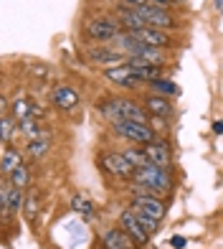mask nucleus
I'll return each instance as SVG.
<instances>
[{
    "mask_svg": "<svg viewBox=\"0 0 223 249\" xmlns=\"http://www.w3.org/2000/svg\"><path fill=\"white\" fill-rule=\"evenodd\" d=\"M36 216H38V198L31 196V198H26V219L36 221Z\"/></svg>",
    "mask_w": 223,
    "mask_h": 249,
    "instance_id": "obj_25",
    "label": "nucleus"
},
{
    "mask_svg": "<svg viewBox=\"0 0 223 249\" xmlns=\"http://www.w3.org/2000/svg\"><path fill=\"white\" fill-rule=\"evenodd\" d=\"M33 115V107L28 105L26 99H16L13 102V117L16 120H26V117H31Z\"/></svg>",
    "mask_w": 223,
    "mask_h": 249,
    "instance_id": "obj_20",
    "label": "nucleus"
},
{
    "mask_svg": "<svg viewBox=\"0 0 223 249\" xmlns=\"http://www.w3.org/2000/svg\"><path fill=\"white\" fill-rule=\"evenodd\" d=\"M99 165H102L109 176H117V178H129L137 171V168L127 160L125 153H104L99 158Z\"/></svg>",
    "mask_w": 223,
    "mask_h": 249,
    "instance_id": "obj_4",
    "label": "nucleus"
},
{
    "mask_svg": "<svg viewBox=\"0 0 223 249\" xmlns=\"http://www.w3.org/2000/svg\"><path fill=\"white\" fill-rule=\"evenodd\" d=\"M18 165H23V158H20V153L5 148V150H3V176H10Z\"/></svg>",
    "mask_w": 223,
    "mask_h": 249,
    "instance_id": "obj_15",
    "label": "nucleus"
},
{
    "mask_svg": "<svg viewBox=\"0 0 223 249\" xmlns=\"http://www.w3.org/2000/svg\"><path fill=\"white\" fill-rule=\"evenodd\" d=\"M119 226L125 229L132 239H135L137 244H147L150 242V236L152 234H147L144 231V226L140 224V216H137V211H122V216H119Z\"/></svg>",
    "mask_w": 223,
    "mask_h": 249,
    "instance_id": "obj_7",
    "label": "nucleus"
},
{
    "mask_svg": "<svg viewBox=\"0 0 223 249\" xmlns=\"http://www.w3.org/2000/svg\"><path fill=\"white\" fill-rule=\"evenodd\" d=\"M135 180L137 186L147 188V194H167L173 188V178L167 173V168H160V165H147V168H140L135 171Z\"/></svg>",
    "mask_w": 223,
    "mask_h": 249,
    "instance_id": "obj_2",
    "label": "nucleus"
},
{
    "mask_svg": "<svg viewBox=\"0 0 223 249\" xmlns=\"http://www.w3.org/2000/svg\"><path fill=\"white\" fill-rule=\"evenodd\" d=\"M150 127L155 130V132H165L167 130V117H158V115H150Z\"/></svg>",
    "mask_w": 223,
    "mask_h": 249,
    "instance_id": "obj_26",
    "label": "nucleus"
},
{
    "mask_svg": "<svg viewBox=\"0 0 223 249\" xmlns=\"http://www.w3.org/2000/svg\"><path fill=\"white\" fill-rule=\"evenodd\" d=\"M114 124V132L127 138L132 142H140V145H147L155 140V130L150 124H142V122H132V120H119V122H112Z\"/></svg>",
    "mask_w": 223,
    "mask_h": 249,
    "instance_id": "obj_3",
    "label": "nucleus"
},
{
    "mask_svg": "<svg viewBox=\"0 0 223 249\" xmlns=\"http://www.w3.org/2000/svg\"><path fill=\"white\" fill-rule=\"evenodd\" d=\"M125 155H127V160L132 163L140 171V168H147V165H152L150 163V158L144 155V150H137V148H132V150H125Z\"/></svg>",
    "mask_w": 223,
    "mask_h": 249,
    "instance_id": "obj_17",
    "label": "nucleus"
},
{
    "mask_svg": "<svg viewBox=\"0 0 223 249\" xmlns=\"http://www.w3.org/2000/svg\"><path fill=\"white\" fill-rule=\"evenodd\" d=\"M102 249H107V247H102Z\"/></svg>",
    "mask_w": 223,
    "mask_h": 249,
    "instance_id": "obj_31",
    "label": "nucleus"
},
{
    "mask_svg": "<svg viewBox=\"0 0 223 249\" xmlns=\"http://www.w3.org/2000/svg\"><path fill=\"white\" fill-rule=\"evenodd\" d=\"M213 132L216 135H223V120H216L213 122Z\"/></svg>",
    "mask_w": 223,
    "mask_h": 249,
    "instance_id": "obj_30",
    "label": "nucleus"
},
{
    "mask_svg": "<svg viewBox=\"0 0 223 249\" xmlns=\"http://www.w3.org/2000/svg\"><path fill=\"white\" fill-rule=\"evenodd\" d=\"M119 33H122L119 23L107 20V18H96V20H89L86 23V36L92 41H114Z\"/></svg>",
    "mask_w": 223,
    "mask_h": 249,
    "instance_id": "obj_5",
    "label": "nucleus"
},
{
    "mask_svg": "<svg viewBox=\"0 0 223 249\" xmlns=\"http://www.w3.org/2000/svg\"><path fill=\"white\" fill-rule=\"evenodd\" d=\"M89 61H94V64H102V66H122V64H127L129 59L125 53H119L117 49H92L89 51Z\"/></svg>",
    "mask_w": 223,
    "mask_h": 249,
    "instance_id": "obj_11",
    "label": "nucleus"
},
{
    "mask_svg": "<svg viewBox=\"0 0 223 249\" xmlns=\"http://www.w3.org/2000/svg\"><path fill=\"white\" fill-rule=\"evenodd\" d=\"M132 38H137L142 43H147V46H155V49H165L170 46V36L162 31V28H152V26H144V28H135L129 31Z\"/></svg>",
    "mask_w": 223,
    "mask_h": 249,
    "instance_id": "obj_9",
    "label": "nucleus"
},
{
    "mask_svg": "<svg viewBox=\"0 0 223 249\" xmlns=\"http://www.w3.org/2000/svg\"><path fill=\"white\" fill-rule=\"evenodd\" d=\"M137 13L144 18V23L147 26H152V28H173L175 26V18L167 13V8H155L152 3H147V5H142V8H137Z\"/></svg>",
    "mask_w": 223,
    "mask_h": 249,
    "instance_id": "obj_6",
    "label": "nucleus"
},
{
    "mask_svg": "<svg viewBox=\"0 0 223 249\" xmlns=\"http://www.w3.org/2000/svg\"><path fill=\"white\" fill-rule=\"evenodd\" d=\"M144 109H147L150 115H158V117H170L173 115V105L162 94H150L144 99Z\"/></svg>",
    "mask_w": 223,
    "mask_h": 249,
    "instance_id": "obj_14",
    "label": "nucleus"
},
{
    "mask_svg": "<svg viewBox=\"0 0 223 249\" xmlns=\"http://www.w3.org/2000/svg\"><path fill=\"white\" fill-rule=\"evenodd\" d=\"M26 206V198H23V191H20L18 186L10 188V194H8V209L10 211H20Z\"/></svg>",
    "mask_w": 223,
    "mask_h": 249,
    "instance_id": "obj_19",
    "label": "nucleus"
},
{
    "mask_svg": "<svg viewBox=\"0 0 223 249\" xmlns=\"http://www.w3.org/2000/svg\"><path fill=\"white\" fill-rule=\"evenodd\" d=\"M170 244H173L175 249H183V247H185V239H183V236H173Z\"/></svg>",
    "mask_w": 223,
    "mask_h": 249,
    "instance_id": "obj_28",
    "label": "nucleus"
},
{
    "mask_svg": "<svg viewBox=\"0 0 223 249\" xmlns=\"http://www.w3.org/2000/svg\"><path fill=\"white\" fill-rule=\"evenodd\" d=\"M150 3H152L155 8H167V5L173 3V0H150Z\"/></svg>",
    "mask_w": 223,
    "mask_h": 249,
    "instance_id": "obj_29",
    "label": "nucleus"
},
{
    "mask_svg": "<svg viewBox=\"0 0 223 249\" xmlns=\"http://www.w3.org/2000/svg\"><path fill=\"white\" fill-rule=\"evenodd\" d=\"M144 155L150 158V163L152 165H160V168H167L173 163V153H170V145L167 142H162V140H152V142H147L144 145Z\"/></svg>",
    "mask_w": 223,
    "mask_h": 249,
    "instance_id": "obj_10",
    "label": "nucleus"
},
{
    "mask_svg": "<svg viewBox=\"0 0 223 249\" xmlns=\"http://www.w3.org/2000/svg\"><path fill=\"white\" fill-rule=\"evenodd\" d=\"M102 242L107 249H137V242L132 239V236L122 229V226H117V229H109L104 236H102Z\"/></svg>",
    "mask_w": 223,
    "mask_h": 249,
    "instance_id": "obj_12",
    "label": "nucleus"
},
{
    "mask_svg": "<svg viewBox=\"0 0 223 249\" xmlns=\"http://www.w3.org/2000/svg\"><path fill=\"white\" fill-rule=\"evenodd\" d=\"M71 206H74V211L84 213V216H92V213H94V206H92V201H86V198H81V196H76V198L71 201Z\"/></svg>",
    "mask_w": 223,
    "mask_h": 249,
    "instance_id": "obj_22",
    "label": "nucleus"
},
{
    "mask_svg": "<svg viewBox=\"0 0 223 249\" xmlns=\"http://www.w3.org/2000/svg\"><path fill=\"white\" fill-rule=\"evenodd\" d=\"M102 112L112 120V122H119V120H132V122H142L147 124L150 122V112L144 109V105L135 99H107L102 102Z\"/></svg>",
    "mask_w": 223,
    "mask_h": 249,
    "instance_id": "obj_1",
    "label": "nucleus"
},
{
    "mask_svg": "<svg viewBox=\"0 0 223 249\" xmlns=\"http://www.w3.org/2000/svg\"><path fill=\"white\" fill-rule=\"evenodd\" d=\"M125 3H127L129 8H142V5H147L150 0H125Z\"/></svg>",
    "mask_w": 223,
    "mask_h": 249,
    "instance_id": "obj_27",
    "label": "nucleus"
},
{
    "mask_svg": "<svg viewBox=\"0 0 223 249\" xmlns=\"http://www.w3.org/2000/svg\"><path fill=\"white\" fill-rule=\"evenodd\" d=\"M10 130H13V117L3 115V122H0V140H3V145H8L10 140Z\"/></svg>",
    "mask_w": 223,
    "mask_h": 249,
    "instance_id": "obj_24",
    "label": "nucleus"
},
{
    "mask_svg": "<svg viewBox=\"0 0 223 249\" xmlns=\"http://www.w3.org/2000/svg\"><path fill=\"white\" fill-rule=\"evenodd\" d=\"M53 105L59 109H74L79 105V94L71 87H56L53 89Z\"/></svg>",
    "mask_w": 223,
    "mask_h": 249,
    "instance_id": "obj_13",
    "label": "nucleus"
},
{
    "mask_svg": "<svg viewBox=\"0 0 223 249\" xmlns=\"http://www.w3.org/2000/svg\"><path fill=\"white\" fill-rule=\"evenodd\" d=\"M132 209H135L137 213H144V216H150L155 221H160L165 216V203L158 198V196H135V201H132Z\"/></svg>",
    "mask_w": 223,
    "mask_h": 249,
    "instance_id": "obj_8",
    "label": "nucleus"
},
{
    "mask_svg": "<svg viewBox=\"0 0 223 249\" xmlns=\"http://www.w3.org/2000/svg\"><path fill=\"white\" fill-rule=\"evenodd\" d=\"M10 178V183L18 186V188H26L28 186V180H31V173H28V165H18L13 173L8 176Z\"/></svg>",
    "mask_w": 223,
    "mask_h": 249,
    "instance_id": "obj_18",
    "label": "nucleus"
},
{
    "mask_svg": "<svg viewBox=\"0 0 223 249\" xmlns=\"http://www.w3.org/2000/svg\"><path fill=\"white\" fill-rule=\"evenodd\" d=\"M48 150V140L46 138H38V140H31V145H28V153L33 155V158H38V155H43Z\"/></svg>",
    "mask_w": 223,
    "mask_h": 249,
    "instance_id": "obj_23",
    "label": "nucleus"
},
{
    "mask_svg": "<svg viewBox=\"0 0 223 249\" xmlns=\"http://www.w3.org/2000/svg\"><path fill=\"white\" fill-rule=\"evenodd\" d=\"M20 130H23L31 140H38L41 138V124L33 122V117H26V120H20Z\"/></svg>",
    "mask_w": 223,
    "mask_h": 249,
    "instance_id": "obj_21",
    "label": "nucleus"
},
{
    "mask_svg": "<svg viewBox=\"0 0 223 249\" xmlns=\"http://www.w3.org/2000/svg\"><path fill=\"white\" fill-rule=\"evenodd\" d=\"M150 87L155 89V94H162V97H173V94H177V84L170 82V79H158V82H152Z\"/></svg>",
    "mask_w": 223,
    "mask_h": 249,
    "instance_id": "obj_16",
    "label": "nucleus"
}]
</instances>
